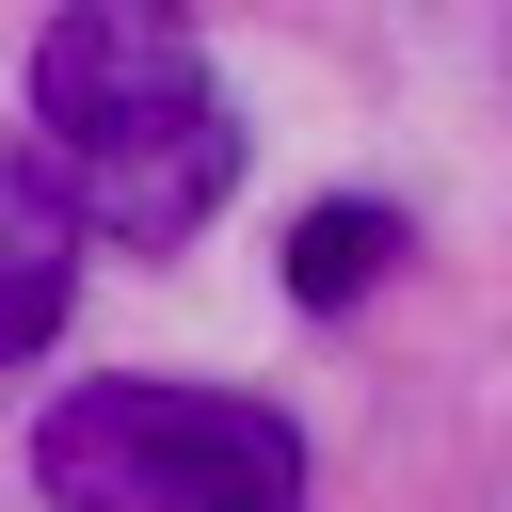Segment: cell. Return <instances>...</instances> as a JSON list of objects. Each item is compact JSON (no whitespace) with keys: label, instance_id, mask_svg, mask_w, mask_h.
Masks as SVG:
<instances>
[{"label":"cell","instance_id":"3","mask_svg":"<svg viewBox=\"0 0 512 512\" xmlns=\"http://www.w3.org/2000/svg\"><path fill=\"white\" fill-rule=\"evenodd\" d=\"M64 240H80V224H64L32 176H0V368H32V352L64 336V288H80Z\"/></svg>","mask_w":512,"mask_h":512},{"label":"cell","instance_id":"2","mask_svg":"<svg viewBox=\"0 0 512 512\" xmlns=\"http://www.w3.org/2000/svg\"><path fill=\"white\" fill-rule=\"evenodd\" d=\"M32 496L48 512H304V432L240 384H64L32 416Z\"/></svg>","mask_w":512,"mask_h":512},{"label":"cell","instance_id":"1","mask_svg":"<svg viewBox=\"0 0 512 512\" xmlns=\"http://www.w3.org/2000/svg\"><path fill=\"white\" fill-rule=\"evenodd\" d=\"M16 176L80 224V240H128V256H176L224 176H240V112L192 48L176 0H64L32 32V128H16Z\"/></svg>","mask_w":512,"mask_h":512},{"label":"cell","instance_id":"4","mask_svg":"<svg viewBox=\"0 0 512 512\" xmlns=\"http://www.w3.org/2000/svg\"><path fill=\"white\" fill-rule=\"evenodd\" d=\"M384 256H400V208L336 192V208H304V224H288V256H272V272H288V304H320V320H336V304H368V288H384Z\"/></svg>","mask_w":512,"mask_h":512}]
</instances>
